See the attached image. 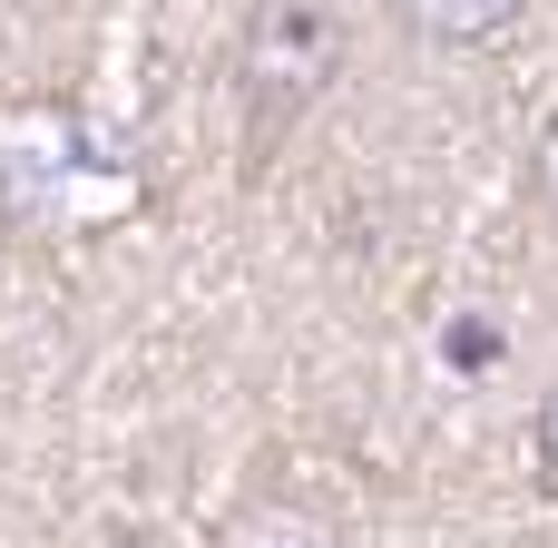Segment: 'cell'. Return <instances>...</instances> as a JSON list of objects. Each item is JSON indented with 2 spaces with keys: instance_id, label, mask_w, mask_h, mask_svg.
<instances>
[{
  "instance_id": "obj_6",
  "label": "cell",
  "mask_w": 558,
  "mask_h": 548,
  "mask_svg": "<svg viewBox=\"0 0 558 548\" xmlns=\"http://www.w3.org/2000/svg\"><path fill=\"white\" fill-rule=\"evenodd\" d=\"M118 548H157V539H118Z\"/></svg>"
},
{
  "instance_id": "obj_2",
  "label": "cell",
  "mask_w": 558,
  "mask_h": 548,
  "mask_svg": "<svg viewBox=\"0 0 558 548\" xmlns=\"http://www.w3.org/2000/svg\"><path fill=\"white\" fill-rule=\"evenodd\" d=\"M383 10L422 39H441V49H490L500 29H520L530 0H383Z\"/></svg>"
},
{
  "instance_id": "obj_1",
  "label": "cell",
  "mask_w": 558,
  "mask_h": 548,
  "mask_svg": "<svg viewBox=\"0 0 558 548\" xmlns=\"http://www.w3.org/2000/svg\"><path fill=\"white\" fill-rule=\"evenodd\" d=\"M333 78H343V10L333 0H265L255 29H245V59H235V88H245L255 137L294 127Z\"/></svg>"
},
{
  "instance_id": "obj_5",
  "label": "cell",
  "mask_w": 558,
  "mask_h": 548,
  "mask_svg": "<svg viewBox=\"0 0 558 548\" xmlns=\"http://www.w3.org/2000/svg\"><path fill=\"white\" fill-rule=\"evenodd\" d=\"M530 441H539V480L558 490V382L539 392V422H530Z\"/></svg>"
},
{
  "instance_id": "obj_3",
  "label": "cell",
  "mask_w": 558,
  "mask_h": 548,
  "mask_svg": "<svg viewBox=\"0 0 558 548\" xmlns=\"http://www.w3.org/2000/svg\"><path fill=\"white\" fill-rule=\"evenodd\" d=\"M216 548H343V529L324 520V510H304V500H245Z\"/></svg>"
},
{
  "instance_id": "obj_4",
  "label": "cell",
  "mask_w": 558,
  "mask_h": 548,
  "mask_svg": "<svg viewBox=\"0 0 558 548\" xmlns=\"http://www.w3.org/2000/svg\"><path fill=\"white\" fill-rule=\"evenodd\" d=\"M530 206H539V226L558 235V118L530 137Z\"/></svg>"
}]
</instances>
